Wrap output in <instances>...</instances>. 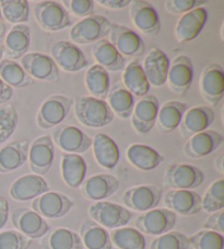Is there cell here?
Segmentation results:
<instances>
[{"mask_svg":"<svg viewBox=\"0 0 224 249\" xmlns=\"http://www.w3.org/2000/svg\"><path fill=\"white\" fill-rule=\"evenodd\" d=\"M106 100L114 115L116 114L123 120H127L131 117L133 107L136 104L135 97L128 91L122 81H117L110 89Z\"/></svg>","mask_w":224,"mask_h":249,"instance_id":"cell-36","label":"cell"},{"mask_svg":"<svg viewBox=\"0 0 224 249\" xmlns=\"http://www.w3.org/2000/svg\"><path fill=\"white\" fill-rule=\"evenodd\" d=\"M31 45V30L28 24H16L7 33L5 38V53L8 59L22 58L28 54Z\"/></svg>","mask_w":224,"mask_h":249,"instance_id":"cell-29","label":"cell"},{"mask_svg":"<svg viewBox=\"0 0 224 249\" xmlns=\"http://www.w3.org/2000/svg\"><path fill=\"white\" fill-rule=\"evenodd\" d=\"M55 157V144L53 143L51 136L43 135L37 137L30 145L28 160L30 169L33 174L44 176L49 173L54 162Z\"/></svg>","mask_w":224,"mask_h":249,"instance_id":"cell-16","label":"cell"},{"mask_svg":"<svg viewBox=\"0 0 224 249\" xmlns=\"http://www.w3.org/2000/svg\"><path fill=\"white\" fill-rule=\"evenodd\" d=\"M11 223L16 231L30 239H41L48 233L50 226L44 217L29 208H19L11 213Z\"/></svg>","mask_w":224,"mask_h":249,"instance_id":"cell-13","label":"cell"},{"mask_svg":"<svg viewBox=\"0 0 224 249\" xmlns=\"http://www.w3.org/2000/svg\"><path fill=\"white\" fill-rule=\"evenodd\" d=\"M2 19L16 24L25 23L30 17V5L27 0H1Z\"/></svg>","mask_w":224,"mask_h":249,"instance_id":"cell-41","label":"cell"},{"mask_svg":"<svg viewBox=\"0 0 224 249\" xmlns=\"http://www.w3.org/2000/svg\"><path fill=\"white\" fill-rule=\"evenodd\" d=\"M188 237L177 231H171L154 238L150 244V249H189Z\"/></svg>","mask_w":224,"mask_h":249,"instance_id":"cell-45","label":"cell"},{"mask_svg":"<svg viewBox=\"0 0 224 249\" xmlns=\"http://www.w3.org/2000/svg\"><path fill=\"white\" fill-rule=\"evenodd\" d=\"M205 181V174L200 168L189 164H172L164 175V186L174 190H195Z\"/></svg>","mask_w":224,"mask_h":249,"instance_id":"cell-6","label":"cell"},{"mask_svg":"<svg viewBox=\"0 0 224 249\" xmlns=\"http://www.w3.org/2000/svg\"><path fill=\"white\" fill-rule=\"evenodd\" d=\"M75 114L82 125L101 128L114 121V113L105 100L93 97H80L75 102Z\"/></svg>","mask_w":224,"mask_h":249,"instance_id":"cell-1","label":"cell"},{"mask_svg":"<svg viewBox=\"0 0 224 249\" xmlns=\"http://www.w3.org/2000/svg\"><path fill=\"white\" fill-rule=\"evenodd\" d=\"M30 143L27 140L14 141L0 148V174L12 173L28 161Z\"/></svg>","mask_w":224,"mask_h":249,"instance_id":"cell-27","label":"cell"},{"mask_svg":"<svg viewBox=\"0 0 224 249\" xmlns=\"http://www.w3.org/2000/svg\"><path fill=\"white\" fill-rule=\"evenodd\" d=\"M207 7L196 8L182 15L175 25V36L179 43H189L199 36L208 21Z\"/></svg>","mask_w":224,"mask_h":249,"instance_id":"cell-20","label":"cell"},{"mask_svg":"<svg viewBox=\"0 0 224 249\" xmlns=\"http://www.w3.org/2000/svg\"><path fill=\"white\" fill-rule=\"evenodd\" d=\"M93 155L98 165L105 169H114L120 160V151L116 142L105 133H97L92 139Z\"/></svg>","mask_w":224,"mask_h":249,"instance_id":"cell-28","label":"cell"},{"mask_svg":"<svg viewBox=\"0 0 224 249\" xmlns=\"http://www.w3.org/2000/svg\"><path fill=\"white\" fill-rule=\"evenodd\" d=\"M19 124V114L11 104L0 106V145L14 135Z\"/></svg>","mask_w":224,"mask_h":249,"instance_id":"cell-43","label":"cell"},{"mask_svg":"<svg viewBox=\"0 0 224 249\" xmlns=\"http://www.w3.org/2000/svg\"><path fill=\"white\" fill-rule=\"evenodd\" d=\"M162 188L157 184L131 187L123 195V203L128 210L144 213L158 208L162 200Z\"/></svg>","mask_w":224,"mask_h":249,"instance_id":"cell-10","label":"cell"},{"mask_svg":"<svg viewBox=\"0 0 224 249\" xmlns=\"http://www.w3.org/2000/svg\"><path fill=\"white\" fill-rule=\"evenodd\" d=\"M75 207V202L62 192L47 191L32 201V210L42 217L57 220L66 216Z\"/></svg>","mask_w":224,"mask_h":249,"instance_id":"cell-11","label":"cell"},{"mask_svg":"<svg viewBox=\"0 0 224 249\" xmlns=\"http://www.w3.org/2000/svg\"><path fill=\"white\" fill-rule=\"evenodd\" d=\"M113 246L118 249H145V237L133 227H119L110 234Z\"/></svg>","mask_w":224,"mask_h":249,"instance_id":"cell-40","label":"cell"},{"mask_svg":"<svg viewBox=\"0 0 224 249\" xmlns=\"http://www.w3.org/2000/svg\"><path fill=\"white\" fill-rule=\"evenodd\" d=\"M87 161L78 154L64 153L60 161V171L64 182L72 189L80 188L87 179Z\"/></svg>","mask_w":224,"mask_h":249,"instance_id":"cell-30","label":"cell"},{"mask_svg":"<svg viewBox=\"0 0 224 249\" xmlns=\"http://www.w3.org/2000/svg\"><path fill=\"white\" fill-rule=\"evenodd\" d=\"M3 54H5V47L0 44V62H1V59L3 57Z\"/></svg>","mask_w":224,"mask_h":249,"instance_id":"cell-55","label":"cell"},{"mask_svg":"<svg viewBox=\"0 0 224 249\" xmlns=\"http://www.w3.org/2000/svg\"><path fill=\"white\" fill-rule=\"evenodd\" d=\"M47 191H49V184L42 176L29 174L19 177L11 183L9 195L16 201L25 202L36 199Z\"/></svg>","mask_w":224,"mask_h":249,"instance_id":"cell-23","label":"cell"},{"mask_svg":"<svg viewBox=\"0 0 224 249\" xmlns=\"http://www.w3.org/2000/svg\"><path fill=\"white\" fill-rule=\"evenodd\" d=\"M222 142L223 135L221 133L213 130H206L189 137L184 146V153L187 157L195 160L209 156L217 151Z\"/></svg>","mask_w":224,"mask_h":249,"instance_id":"cell-26","label":"cell"},{"mask_svg":"<svg viewBox=\"0 0 224 249\" xmlns=\"http://www.w3.org/2000/svg\"><path fill=\"white\" fill-rule=\"evenodd\" d=\"M188 106L186 102L178 100H170L160 106L159 110L156 126L158 131L162 134H170L178 128L180 122L186 111Z\"/></svg>","mask_w":224,"mask_h":249,"instance_id":"cell-31","label":"cell"},{"mask_svg":"<svg viewBox=\"0 0 224 249\" xmlns=\"http://www.w3.org/2000/svg\"><path fill=\"white\" fill-rule=\"evenodd\" d=\"M110 42L126 57H139L145 52V43L133 30L117 23L111 24Z\"/></svg>","mask_w":224,"mask_h":249,"instance_id":"cell-14","label":"cell"},{"mask_svg":"<svg viewBox=\"0 0 224 249\" xmlns=\"http://www.w3.org/2000/svg\"><path fill=\"white\" fill-rule=\"evenodd\" d=\"M193 249H224V236L213 231L201 230L188 237Z\"/></svg>","mask_w":224,"mask_h":249,"instance_id":"cell-44","label":"cell"},{"mask_svg":"<svg viewBox=\"0 0 224 249\" xmlns=\"http://www.w3.org/2000/svg\"><path fill=\"white\" fill-rule=\"evenodd\" d=\"M9 220V202L5 196H0V231L7 225Z\"/></svg>","mask_w":224,"mask_h":249,"instance_id":"cell-51","label":"cell"},{"mask_svg":"<svg viewBox=\"0 0 224 249\" xmlns=\"http://www.w3.org/2000/svg\"><path fill=\"white\" fill-rule=\"evenodd\" d=\"M119 180L115 176L98 174L85 179L80 188L85 199L98 202L114 196L119 190Z\"/></svg>","mask_w":224,"mask_h":249,"instance_id":"cell-22","label":"cell"},{"mask_svg":"<svg viewBox=\"0 0 224 249\" xmlns=\"http://www.w3.org/2000/svg\"><path fill=\"white\" fill-rule=\"evenodd\" d=\"M163 202L166 209L182 216L196 215L202 211L201 196L193 190H171L165 193Z\"/></svg>","mask_w":224,"mask_h":249,"instance_id":"cell-19","label":"cell"},{"mask_svg":"<svg viewBox=\"0 0 224 249\" xmlns=\"http://www.w3.org/2000/svg\"><path fill=\"white\" fill-rule=\"evenodd\" d=\"M160 100L154 94L148 93L140 98L133 107L131 113V124L140 134H146L156 125Z\"/></svg>","mask_w":224,"mask_h":249,"instance_id":"cell-17","label":"cell"},{"mask_svg":"<svg viewBox=\"0 0 224 249\" xmlns=\"http://www.w3.org/2000/svg\"><path fill=\"white\" fill-rule=\"evenodd\" d=\"M176 214L166 208H156L141 213L136 220L137 230L149 236H161L173 231Z\"/></svg>","mask_w":224,"mask_h":249,"instance_id":"cell-7","label":"cell"},{"mask_svg":"<svg viewBox=\"0 0 224 249\" xmlns=\"http://www.w3.org/2000/svg\"><path fill=\"white\" fill-rule=\"evenodd\" d=\"M20 65L33 79L57 83L60 79L59 68L51 56L44 53H28L20 58Z\"/></svg>","mask_w":224,"mask_h":249,"instance_id":"cell-12","label":"cell"},{"mask_svg":"<svg viewBox=\"0 0 224 249\" xmlns=\"http://www.w3.org/2000/svg\"><path fill=\"white\" fill-rule=\"evenodd\" d=\"M202 229L223 234L224 233V210L211 213V215L207 218L204 224H202Z\"/></svg>","mask_w":224,"mask_h":249,"instance_id":"cell-49","label":"cell"},{"mask_svg":"<svg viewBox=\"0 0 224 249\" xmlns=\"http://www.w3.org/2000/svg\"><path fill=\"white\" fill-rule=\"evenodd\" d=\"M193 80V66L192 59L186 55L176 56L170 65L166 83L172 91L184 96L191 89Z\"/></svg>","mask_w":224,"mask_h":249,"instance_id":"cell-21","label":"cell"},{"mask_svg":"<svg viewBox=\"0 0 224 249\" xmlns=\"http://www.w3.org/2000/svg\"><path fill=\"white\" fill-rule=\"evenodd\" d=\"M32 240L16 230L0 231V249H29Z\"/></svg>","mask_w":224,"mask_h":249,"instance_id":"cell-46","label":"cell"},{"mask_svg":"<svg viewBox=\"0 0 224 249\" xmlns=\"http://www.w3.org/2000/svg\"><path fill=\"white\" fill-rule=\"evenodd\" d=\"M53 143L66 154H83L92 147V139L73 125H58L51 134Z\"/></svg>","mask_w":224,"mask_h":249,"instance_id":"cell-9","label":"cell"},{"mask_svg":"<svg viewBox=\"0 0 224 249\" xmlns=\"http://www.w3.org/2000/svg\"><path fill=\"white\" fill-rule=\"evenodd\" d=\"M126 157L135 168L142 171L154 170L164 161V156L145 144H132L129 146L126 151Z\"/></svg>","mask_w":224,"mask_h":249,"instance_id":"cell-32","label":"cell"},{"mask_svg":"<svg viewBox=\"0 0 224 249\" xmlns=\"http://www.w3.org/2000/svg\"><path fill=\"white\" fill-rule=\"evenodd\" d=\"M0 21H2V15H1V8H0Z\"/></svg>","mask_w":224,"mask_h":249,"instance_id":"cell-56","label":"cell"},{"mask_svg":"<svg viewBox=\"0 0 224 249\" xmlns=\"http://www.w3.org/2000/svg\"><path fill=\"white\" fill-rule=\"evenodd\" d=\"M131 21L135 27L150 37L158 36L161 32L160 17L154 6L144 0H133L130 3Z\"/></svg>","mask_w":224,"mask_h":249,"instance_id":"cell-15","label":"cell"},{"mask_svg":"<svg viewBox=\"0 0 224 249\" xmlns=\"http://www.w3.org/2000/svg\"><path fill=\"white\" fill-rule=\"evenodd\" d=\"M75 100L64 94H55L47 98L41 105L36 114L37 126L49 130L58 126L70 113Z\"/></svg>","mask_w":224,"mask_h":249,"instance_id":"cell-3","label":"cell"},{"mask_svg":"<svg viewBox=\"0 0 224 249\" xmlns=\"http://www.w3.org/2000/svg\"><path fill=\"white\" fill-rule=\"evenodd\" d=\"M33 14L38 25L48 32H58L71 24L66 8L58 1L45 0L37 2L34 6Z\"/></svg>","mask_w":224,"mask_h":249,"instance_id":"cell-5","label":"cell"},{"mask_svg":"<svg viewBox=\"0 0 224 249\" xmlns=\"http://www.w3.org/2000/svg\"><path fill=\"white\" fill-rule=\"evenodd\" d=\"M84 84L91 97L105 100L111 89L110 72L102 66L94 64L85 72Z\"/></svg>","mask_w":224,"mask_h":249,"instance_id":"cell-38","label":"cell"},{"mask_svg":"<svg viewBox=\"0 0 224 249\" xmlns=\"http://www.w3.org/2000/svg\"><path fill=\"white\" fill-rule=\"evenodd\" d=\"M122 83L133 97L142 98L150 91V84L138 59L130 62L124 68Z\"/></svg>","mask_w":224,"mask_h":249,"instance_id":"cell-37","label":"cell"},{"mask_svg":"<svg viewBox=\"0 0 224 249\" xmlns=\"http://www.w3.org/2000/svg\"><path fill=\"white\" fill-rule=\"evenodd\" d=\"M208 1L204 0H167L165 1V9L173 15H184L196 8L205 7Z\"/></svg>","mask_w":224,"mask_h":249,"instance_id":"cell-48","label":"cell"},{"mask_svg":"<svg viewBox=\"0 0 224 249\" xmlns=\"http://www.w3.org/2000/svg\"><path fill=\"white\" fill-rule=\"evenodd\" d=\"M199 87L205 100L212 107H217L224 94L223 67L217 63L209 64L201 72Z\"/></svg>","mask_w":224,"mask_h":249,"instance_id":"cell-18","label":"cell"},{"mask_svg":"<svg viewBox=\"0 0 224 249\" xmlns=\"http://www.w3.org/2000/svg\"><path fill=\"white\" fill-rule=\"evenodd\" d=\"M89 215L98 225L112 231L128 225L132 218L130 210L110 201H98L90 205Z\"/></svg>","mask_w":224,"mask_h":249,"instance_id":"cell-2","label":"cell"},{"mask_svg":"<svg viewBox=\"0 0 224 249\" xmlns=\"http://www.w3.org/2000/svg\"><path fill=\"white\" fill-rule=\"evenodd\" d=\"M50 55L58 68L67 72H78L89 65L87 56L71 41H56L50 46Z\"/></svg>","mask_w":224,"mask_h":249,"instance_id":"cell-8","label":"cell"},{"mask_svg":"<svg viewBox=\"0 0 224 249\" xmlns=\"http://www.w3.org/2000/svg\"><path fill=\"white\" fill-rule=\"evenodd\" d=\"M170 65V58L164 51L159 47H153L145 55L142 68L150 86L162 87L163 85H165Z\"/></svg>","mask_w":224,"mask_h":249,"instance_id":"cell-24","label":"cell"},{"mask_svg":"<svg viewBox=\"0 0 224 249\" xmlns=\"http://www.w3.org/2000/svg\"><path fill=\"white\" fill-rule=\"evenodd\" d=\"M14 97V89L0 78V105H6Z\"/></svg>","mask_w":224,"mask_h":249,"instance_id":"cell-52","label":"cell"},{"mask_svg":"<svg viewBox=\"0 0 224 249\" xmlns=\"http://www.w3.org/2000/svg\"><path fill=\"white\" fill-rule=\"evenodd\" d=\"M80 237L87 249H113L109 231L87 218L80 226Z\"/></svg>","mask_w":224,"mask_h":249,"instance_id":"cell-35","label":"cell"},{"mask_svg":"<svg viewBox=\"0 0 224 249\" xmlns=\"http://www.w3.org/2000/svg\"><path fill=\"white\" fill-rule=\"evenodd\" d=\"M201 209L207 213L224 210V179L220 178L210 184L201 197Z\"/></svg>","mask_w":224,"mask_h":249,"instance_id":"cell-42","label":"cell"},{"mask_svg":"<svg viewBox=\"0 0 224 249\" xmlns=\"http://www.w3.org/2000/svg\"><path fill=\"white\" fill-rule=\"evenodd\" d=\"M215 118L214 110L208 106L193 107L185 112L179 130L182 135L189 139L197 133L204 132L211 126Z\"/></svg>","mask_w":224,"mask_h":249,"instance_id":"cell-25","label":"cell"},{"mask_svg":"<svg viewBox=\"0 0 224 249\" xmlns=\"http://www.w3.org/2000/svg\"><path fill=\"white\" fill-rule=\"evenodd\" d=\"M223 162H224V156L223 154H221L217 160H215V168H217L220 173L223 174L224 173V168H223Z\"/></svg>","mask_w":224,"mask_h":249,"instance_id":"cell-53","label":"cell"},{"mask_svg":"<svg viewBox=\"0 0 224 249\" xmlns=\"http://www.w3.org/2000/svg\"><path fill=\"white\" fill-rule=\"evenodd\" d=\"M43 249H83L80 235L75 231L58 227L49 230L48 233L40 239Z\"/></svg>","mask_w":224,"mask_h":249,"instance_id":"cell-34","label":"cell"},{"mask_svg":"<svg viewBox=\"0 0 224 249\" xmlns=\"http://www.w3.org/2000/svg\"><path fill=\"white\" fill-rule=\"evenodd\" d=\"M111 21L100 15H92L78 21L69 32L75 44H91L104 38L111 31Z\"/></svg>","mask_w":224,"mask_h":249,"instance_id":"cell-4","label":"cell"},{"mask_svg":"<svg viewBox=\"0 0 224 249\" xmlns=\"http://www.w3.org/2000/svg\"><path fill=\"white\" fill-rule=\"evenodd\" d=\"M62 3L68 14L82 19L94 15L96 11V1L93 0H64Z\"/></svg>","mask_w":224,"mask_h":249,"instance_id":"cell-47","label":"cell"},{"mask_svg":"<svg viewBox=\"0 0 224 249\" xmlns=\"http://www.w3.org/2000/svg\"><path fill=\"white\" fill-rule=\"evenodd\" d=\"M92 55L97 65L102 66L109 72L122 71L126 67V58L106 38H102L94 43Z\"/></svg>","mask_w":224,"mask_h":249,"instance_id":"cell-33","label":"cell"},{"mask_svg":"<svg viewBox=\"0 0 224 249\" xmlns=\"http://www.w3.org/2000/svg\"><path fill=\"white\" fill-rule=\"evenodd\" d=\"M6 32H7L6 24L3 23L2 21H0V41H1L2 38L6 36Z\"/></svg>","mask_w":224,"mask_h":249,"instance_id":"cell-54","label":"cell"},{"mask_svg":"<svg viewBox=\"0 0 224 249\" xmlns=\"http://www.w3.org/2000/svg\"><path fill=\"white\" fill-rule=\"evenodd\" d=\"M96 2L103 7L109 8V9L119 10L130 6L131 0H97Z\"/></svg>","mask_w":224,"mask_h":249,"instance_id":"cell-50","label":"cell"},{"mask_svg":"<svg viewBox=\"0 0 224 249\" xmlns=\"http://www.w3.org/2000/svg\"><path fill=\"white\" fill-rule=\"evenodd\" d=\"M0 78L12 89L27 88L34 85V79L27 74L23 67L8 58H2L0 62Z\"/></svg>","mask_w":224,"mask_h":249,"instance_id":"cell-39","label":"cell"}]
</instances>
